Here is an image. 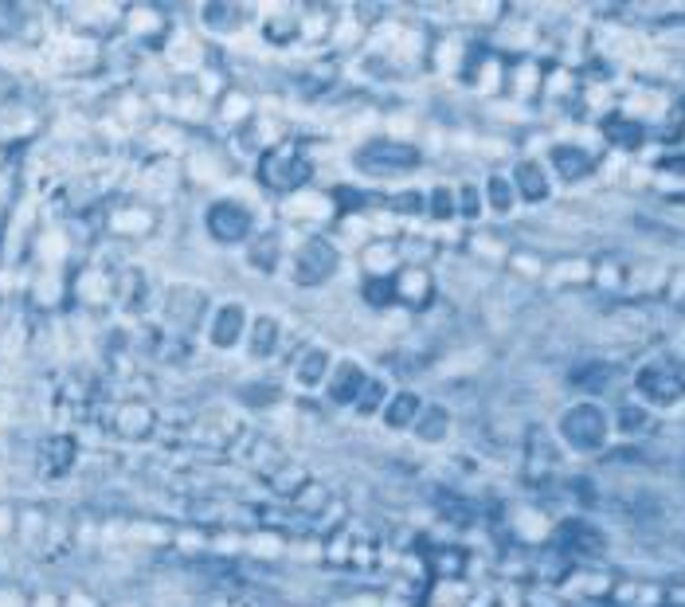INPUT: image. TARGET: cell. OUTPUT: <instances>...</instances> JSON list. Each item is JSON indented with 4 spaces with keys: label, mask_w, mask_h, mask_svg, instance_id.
<instances>
[{
    "label": "cell",
    "mask_w": 685,
    "mask_h": 607,
    "mask_svg": "<svg viewBox=\"0 0 685 607\" xmlns=\"http://www.w3.org/2000/svg\"><path fill=\"white\" fill-rule=\"evenodd\" d=\"M411 431H415L423 443H439L443 431H447V411H443V404H427V408H420Z\"/></svg>",
    "instance_id": "7402d4cb"
},
{
    "label": "cell",
    "mask_w": 685,
    "mask_h": 607,
    "mask_svg": "<svg viewBox=\"0 0 685 607\" xmlns=\"http://www.w3.org/2000/svg\"><path fill=\"white\" fill-rule=\"evenodd\" d=\"M372 372L364 369L357 357H333V369H329V381H325V400H329V408H352L357 404V396H361L364 381H369Z\"/></svg>",
    "instance_id": "7c38bea8"
},
{
    "label": "cell",
    "mask_w": 685,
    "mask_h": 607,
    "mask_svg": "<svg viewBox=\"0 0 685 607\" xmlns=\"http://www.w3.org/2000/svg\"><path fill=\"white\" fill-rule=\"evenodd\" d=\"M63 607H107V604H102L90 587L71 584V587H63Z\"/></svg>",
    "instance_id": "d4e9b609"
},
{
    "label": "cell",
    "mask_w": 685,
    "mask_h": 607,
    "mask_svg": "<svg viewBox=\"0 0 685 607\" xmlns=\"http://www.w3.org/2000/svg\"><path fill=\"white\" fill-rule=\"evenodd\" d=\"M290 376L302 392H322L333 369V349L325 342H302L290 352Z\"/></svg>",
    "instance_id": "8fae6325"
},
{
    "label": "cell",
    "mask_w": 685,
    "mask_h": 607,
    "mask_svg": "<svg viewBox=\"0 0 685 607\" xmlns=\"http://www.w3.org/2000/svg\"><path fill=\"white\" fill-rule=\"evenodd\" d=\"M78 462H83V443L75 431H48L32 443V470L43 482L67 479L78 470Z\"/></svg>",
    "instance_id": "52a82bcc"
},
{
    "label": "cell",
    "mask_w": 685,
    "mask_h": 607,
    "mask_svg": "<svg viewBox=\"0 0 685 607\" xmlns=\"http://www.w3.org/2000/svg\"><path fill=\"white\" fill-rule=\"evenodd\" d=\"M0 607H28V587L20 580L0 577Z\"/></svg>",
    "instance_id": "cb8c5ba5"
},
{
    "label": "cell",
    "mask_w": 685,
    "mask_h": 607,
    "mask_svg": "<svg viewBox=\"0 0 685 607\" xmlns=\"http://www.w3.org/2000/svg\"><path fill=\"white\" fill-rule=\"evenodd\" d=\"M117 36L134 44V48H149V44H169L173 28H169V12L157 4H129L122 9V28Z\"/></svg>",
    "instance_id": "30bf717a"
},
{
    "label": "cell",
    "mask_w": 685,
    "mask_h": 607,
    "mask_svg": "<svg viewBox=\"0 0 685 607\" xmlns=\"http://www.w3.org/2000/svg\"><path fill=\"white\" fill-rule=\"evenodd\" d=\"M310 176H313V161L306 153V146H298V141H278V146H271L259 157V181H263V188H271L278 196H294L302 193V188H310Z\"/></svg>",
    "instance_id": "7a4b0ae2"
},
{
    "label": "cell",
    "mask_w": 685,
    "mask_h": 607,
    "mask_svg": "<svg viewBox=\"0 0 685 607\" xmlns=\"http://www.w3.org/2000/svg\"><path fill=\"white\" fill-rule=\"evenodd\" d=\"M415 165H420L415 149L408 141H396V137H372L357 153V169L369 176H403Z\"/></svg>",
    "instance_id": "ba28073f"
},
{
    "label": "cell",
    "mask_w": 685,
    "mask_h": 607,
    "mask_svg": "<svg viewBox=\"0 0 685 607\" xmlns=\"http://www.w3.org/2000/svg\"><path fill=\"white\" fill-rule=\"evenodd\" d=\"M157 208L146 205V200H137L134 193L129 196H117V200H107L102 205V220H98V227L110 235V239H117V244H141V239H149V235L157 232Z\"/></svg>",
    "instance_id": "5b68a950"
},
{
    "label": "cell",
    "mask_w": 685,
    "mask_h": 607,
    "mask_svg": "<svg viewBox=\"0 0 685 607\" xmlns=\"http://www.w3.org/2000/svg\"><path fill=\"white\" fill-rule=\"evenodd\" d=\"M244 259L254 274H274L286 259L283 235L271 232V227H259V232H254L251 239L244 244Z\"/></svg>",
    "instance_id": "9a60e30c"
},
{
    "label": "cell",
    "mask_w": 685,
    "mask_h": 607,
    "mask_svg": "<svg viewBox=\"0 0 685 607\" xmlns=\"http://www.w3.org/2000/svg\"><path fill=\"white\" fill-rule=\"evenodd\" d=\"M107 607H146V604H137V599H114V604H107Z\"/></svg>",
    "instance_id": "83f0119b"
},
{
    "label": "cell",
    "mask_w": 685,
    "mask_h": 607,
    "mask_svg": "<svg viewBox=\"0 0 685 607\" xmlns=\"http://www.w3.org/2000/svg\"><path fill=\"white\" fill-rule=\"evenodd\" d=\"M388 396H391V388H388V381L384 376H369L364 381V388H361V396H357V404H352V411L357 416H381L384 411V404H388Z\"/></svg>",
    "instance_id": "44dd1931"
},
{
    "label": "cell",
    "mask_w": 685,
    "mask_h": 607,
    "mask_svg": "<svg viewBox=\"0 0 685 607\" xmlns=\"http://www.w3.org/2000/svg\"><path fill=\"white\" fill-rule=\"evenodd\" d=\"M247 325H251V310L239 298H224V302H212V313L204 322V342L215 352H232L244 345Z\"/></svg>",
    "instance_id": "9c48e42d"
},
{
    "label": "cell",
    "mask_w": 685,
    "mask_h": 607,
    "mask_svg": "<svg viewBox=\"0 0 685 607\" xmlns=\"http://www.w3.org/2000/svg\"><path fill=\"white\" fill-rule=\"evenodd\" d=\"M391 290H396V306L400 310H420L431 298V274L420 263H403L400 271L391 274Z\"/></svg>",
    "instance_id": "e0dca14e"
},
{
    "label": "cell",
    "mask_w": 685,
    "mask_h": 607,
    "mask_svg": "<svg viewBox=\"0 0 685 607\" xmlns=\"http://www.w3.org/2000/svg\"><path fill=\"white\" fill-rule=\"evenodd\" d=\"M239 400H244V408L263 411V408H271V404L283 400V392H278V384H271V381H251L239 388Z\"/></svg>",
    "instance_id": "603a6c76"
},
{
    "label": "cell",
    "mask_w": 685,
    "mask_h": 607,
    "mask_svg": "<svg viewBox=\"0 0 685 607\" xmlns=\"http://www.w3.org/2000/svg\"><path fill=\"white\" fill-rule=\"evenodd\" d=\"M200 20H204V28L212 36H232L244 24V12L235 9V4H208V9H200Z\"/></svg>",
    "instance_id": "ffe728a7"
},
{
    "label": "cell",
    "mask_w": 685,
    "mask_h": 607,
    "mask_svg": "<svg viewBox=\"0 0 685 607\" xmlns=\"http://www.w3.org/2000/svg\"><path fill=\"white\" fill-rule=\"evenodd\" d=\"M403 267V251L396 235H376L361 247V271L364 278H391Z\"/></svg>",
    "instance_id": "5bb4252c"
},
{
    "label": "cell",
    "mask_w": 685,
    "mask_h": 607,
    "mask_svg": "<svg viewBox=\"0 0 685 607\" xmlns=\"http://www.w3.org/2000/svg\"><path fill=\"white\" fill-rule=\"evenodd\" d=\"M204 232L212 244L239 247L259 232V215H254V208L247 205V200H239L235 193H224V196H215V200H208Z\"/></svg>",
    "instance_id": "3957f363"
},
{
    "label": "cell",
    "mask_w": 685,
    "mask_h": 607,
    "mask_svg": "<svg viewBox=\"0 0 685 607\" xmlns=\"http://www.w3.org/2000/svg\"><path fill=\"white\" fill-rule=\"evenodd\" d=\"M208 114L215 117V126L232 129V134H239V129H247L254 122V98L247 95V90L239 87H227L224 95L215 98L212 110Z\"/></svg>",
    "instance_id": "2e32d148"
},
{
    "label": "cell",
    "mask_w": 685,
    "mask_h": 607,
    "mask_svg": "<svg viewBox=\"0 0 685 607\" xmlns=\"http://www.w3.org/2000/svg\"><path fill=\"white\" fill-rule=\"evenodd\" d=\"M157 313H161L157 322L165 325L173 337H188L192 342L196 333H204L208 313H212V294L200 283H173L161 294Z\"/></svg>",
    "instance_id": "6da1fadb"
},
{
    "label": "cell",
    "mask_w": 685,
    "mask_h": 607,
    "mask_svg": "<svg viewBox=\"0 0 685 607\" xmlns=\"http://www.w3.org/2000/svg\"><path fill=\"white\" fill-rule=\"evenodd\" d=\"M259 36L271 44V48H290V44H302V9L294 4H274L259 20Z\"/></svg>",
    "instance_id": "4fadbf2b"
},
{
    "label": "cell",
    "mask_w": 685,
    "mask_h": 607,
    "mask_svg": "<svg viewBox=\"0 0 685 607\" xmlns=\"http://www.w3.org/2000/svg\"><path fill=\"white\" fill-rule=\"evenodd\" d=\"M420 396L415 392H408V388H396L388 396V404H384V411H381V423L388 431H408L411 423H415V416H420Z\"/></svg>",
    "instance_id": "d6986e66"
},
{
    "label": "cell",
    "mask_w": 685,
    "mask_h": 607,
    "mask_svg": "<svg viewBox=\"0 0 685 607\" xmlns=\"http://www.w3.org/2000/svg\"><path fill=\"white\" fill-rule=\"evenodd\" d=\"M337 59H310V63H302V71L294 75V83H298V95L306 98H322L333 90V83H337Z\"/></svg>",
    "instance_id": "ac0fdd59"
},
{
    "label": "cell",
    "mask_w": 685,
    "mask_h": 607,
    "mask_svg": "<svg viewBox=\"0 0 685 607\" xmlns=\"http://www.w3.org/2000/svg\"><path fill=\"white\" fill-rule=\"evenodd\" d=\"M28 607H63V592L51 584L28 587Z\"/></svg>",
    "instance_id": "484cf974"
},
{
    "label": "cell",
    "mask_w": 685,
    "mask_h": 607,
    "mask_svg": "<svg viewBox=\"0 0 685 607\" xmlns=\"http://www.w3.org/2000/svg\"><path fill=\"white\" fill-rule=\"evenodd\" d=\"M12 533H16V506L0 498V545H9Z\"/></svg>",
    "instance_id": "4316f807"
},
{
    "label": "cell",
    "mask_w": 685,
    "mask_h": 607,
    "mask_svg": "<svg viewBox=\"0 0 685 607\" xmlns=\"http://www.w3.org/2000/svg\"><path fill=\"white\" fill-rule=\"evenodd\" d=\"M337 267H341V247H337V239L313 232L306 235L302 244H298V251H294L290 283L302 286V290H317V286H325L333 274H337Z\"/></svg>",
    "instance_id": "277c9868"
},
{
    "label": "cell",
    "mask_w": 685,
    "mask_h": 607,
    "mask_svg": "<svg viewBox=\"0 0 685 607\" xmlns=\"http://www.w3.org/2000/svg\"><path fill=\"white\" fill-rule=\"evenodd\" d=\"M302 342H294V330L283 322V313L259 310L251 313V325H247L244 349L251 361H290V352Z\"/></svg>",
    "instance_id": "8992f818"
}]
</instances>
